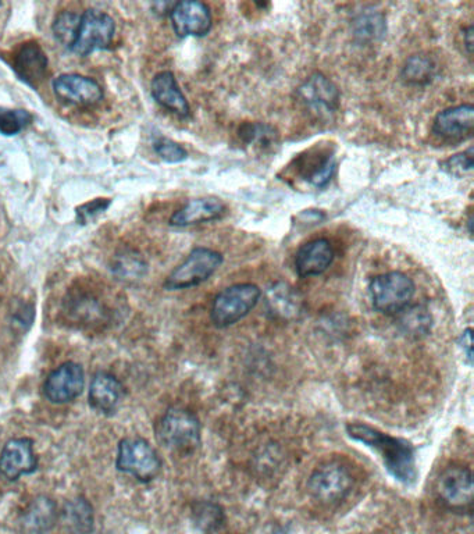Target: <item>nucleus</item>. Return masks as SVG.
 I'll return each mask as SVG.
<instances>
[{"label":"nucleus","mask_w":474,"mask_h":534,"mask_svg":"<svg viewBox=\"0 0 474 534\" xmlns=\"http://www.w3.org/2000/svg\"><path fill=\"white\" fill-rule=\"evenodd\" d=\"M354 487V476L340 462H327L310 475V496L322 504H335L345 500Z\"/></svg>","instance_id":"obj_8"},{"label":"nucleus","mask_w":474,"mask_h":534,"mask_svg":"<svg viewBox=\"0 0 474 534\" xmlns=\"http://www.w3.org/2000/svg\"><path fill=\"white\" fill-rule=\"evenodd\" d=\"M334 261L333 245L326 238H317L302 245L295 255L298 276L315 277L326 272Z\"/></svg>","instance_id":"obj_17"},{"label":"nucleus","mask_w":474,"mask_h":534,"mask_svg":"<svg viewBox=\"0 0 474 534\" xmlns=\"http://www.w3.org/2000/svg\"><path fill=\"white\" fill-rule=\"evenodd\" d=\"M226 213V205L219 198L192 199L183 208L171 216L170 224L174 227H190L220 219Z\"/></svg>","instance_id":"obj_21"},{"label":"nucleus","mask_w":474,"mask_h":534,"mask_svg":"<svg viewBox=\"0 0 474 534\" xmlns=\"http://www.w3.org/2000/svg\"><path fill=\"white\" fill-rule=\"evenodd\" d=\"M369 293L376 311L399 315L411 305L416 286L405 273L390 272L374 277L369 284Z\"/></svg>","instance_id":"obj_4"},{"label":"nucleus","mask_w":474,"mask_h":534,"mask_svg":"<svg viewBox=\"0 0 474 534\" xmlns=\"http://www.w3.org/2000/svg\"><path fill=\"white\" fill-rule=\"evenodd\" d=\"M335 169H337V162H335L333 155H327L326 158L315 163V167L306 174L305 180L317 188L326 187L333 178Z\"/></svg>","instance_id":"obj_32"},{"label":"nucleus","mask_w":474,"mask_h":534,"mask_svg":"<svg viewBox=\"0 0 474 534\" xmlns=\"http://www.w3.org/2000/svg\"><path fill=\"white\" fill-rule=\"evenodd\" d=\"M63 523L69 534H92L94 511L85 498L70 501L63 509Z\"/></svg>","instance_id":"obj_24"},{"label":"nucleus","mask_w":474,"mask_h":534,"mask_svg":"<svg viewBox=\"0 0 474 534\" xmlns=\"http://www.w3.org/2000/svg\"><path fill=\"white\" fill-rule=\"evenodd\" d=\"M472 329H466L463 331L461 336V347L463 354H465L466 359H468L469 363H472L473 361V340H472Z\"/></svg>","instance_id":"obj_37"},{"label":"nucleus","mask_w":474,"mask_h":534,"mask_svg":"<svg viewBox=\"0 0 474 534\" xmlns=\"http://www.w3.org/2000/svg\"><path fill=\"white\" fill-rule=\"evenodd\" d=\"M53 94L69 105L91 106L101 102L103 89L94 78L81 74H62L52 81Z\"/></svg>","instance_id":"obj_14"},{"label":"nucleus","mask_w":474,"mask_h":534,"mask_svg":"<svg viewBox=\"0 0 474 534\" xmlns=\"http://www.w3.org/2000/svg\"><path fill=\"white\" fill-rule=\"evenodd\" d=\"M0 6H2V3H0Z\"/></svg>","instance_id":"obj_40"},{"label":"nucleus","mask_w":474,"mask_h":534,"mask_svg":"<svg viewBox=\"0 0 474 534\" xmlns=\"http://www.w3.org/2000/svg\"><path fill=\"white\" fill-rule=\"evenodd\" d=\"M240 138L248 147L258 151H272L279 144V134L263 123H245L240 127Z\"/></svg>","instance_id":"obj_25"},{"label":"nucleus","mask_w":474,"mask_h":534,"mask_svg":"<svg viewBox=\"0 0 474 534\" xmlns=\"http://www.w3.org/2000/svg\"><path fill=\"white\" fill-rule=\"evenodd\" d=\"M38 469L34 452V441L21 437L7 441L0 452V476L9 482H16L21 476L31 475Z\"/></svg>","instance_id":"obj_13"},{"label":"nucleus","mask_w":474,"mask_h":534,"mask_svg":"<svg viewBox=\"0 0 474 534\" xmlns=\"http://www.w3.org/2000/svg\"><path fill=\"white\" fill-rule=\"evenodd\" d=\"M170 20L178 38H201L212 30V13L208 5L194 0L174 3L170 10Z\"/></svg>","instance_id":"obj_12"},{"label":"nucleus","mask_w":474,"mask_h":534,"mask_svg":"<svg viewBox=\"0 0 474 534\" xmlns=\"http://www.w3.org/2000/svg\"><path fill=\"white\" fill-rule=\"evenodd\" d=\"M120 472L131 475L141 483L152 482L162 469L158 452L144 439H124L119 444L116 461Z\"/></svg>","instance_id":"obj_7"},{"label":"nucleus","mask_w":474,"mask_h":534,"mask_svg":"<svg viewBox=\"0 0 474 534\" xmlns=\"http://www.w3.org/2000/svg\"><path fill=\"white\" fill-rule=\"evenodd\" d=\"M474 108L470 103L454 106L438 113L433 123V133L445 141H462L472 137Z\"/></svg>","instance_id":"obj_16"},{"label":"nucleus","mask_w":474,"mask_h":534,"mask_svg":"<svg viewBox=\"0 0 474 534\" xmlns=\"http://www.w3.org/2000/svg\"><path fill=\"white\" fill-rule=\"evenodd\" d=\"M196 522L205 530L216 529L223 521V512L219 505L205 503L196 509Z\"/></svg>","instance_id":"obj_34"},{"label":"nucleus","mask_w":474,"mask_h":534,"mask_svg":"<svg viewBox=\"0 0 474 534\" xmlns=\"http://www.w3.org/2000/svg\"><path fill=\"white\" fill-rule=\"evenodd\" d=\"M151 92L153 99L162 108L169 110V112L181 117V119L190 117V103L185 98L176 77L171 71H162V73L156 74L152 80Z\"/></svg>","instance_id":"obj_20"},{"label":"nucleus","mask_w":474,"mask_h":534,"mask_svg":"<svg viewBox=\"0 0 474 534\" xmlns=\"http://www.w3.org/2000/svg\"><path fill=\"white\" fill-rule=\"evenodd\" d=\"M48 56L37 42L21 46L13 59V70L23 83L37 88L48 73Z\"/></svg>","instance_id":"obj_19"},{"label":"nucleus","mask_w":474,"mask_h":534,"mask_svg":"<svg viewBox=\"0 0 474 534\" xmlns=\"http://www.w3.org/2000/svg\"><path fill=\"white\" fill-rule=\"evenodd\" d=\"M437 66L434 60L426 55H415L408 59L402 70V78L411 85H427L434 80Z\"/></svg>","instance_id":"obj_26"},{"label":"nucleus","mask_w":474,"mask_h":534,"mask_svg":"<svg viewBox=\"0 0 474 534\" xmlns=\"http://www.w3.org/2000/svg\"><path fill=\"white\" fill-rule=\"evenodd\" d=\"M348 436L358 443L379 452L390 475L402 484L415 483L418 477L415 448L406 440L395 439L366 423H349Z\"/></svg>","instance_id":"obj_1"},{"label":"nucleus","mask_w":474,"mask_h":534,"mask_svg":"<svg viewBox=\"0 0 474 534\" xmlns=\"http://www.w3.org/2000/svg\"><path fill=\"white\" fill-rule=\"evenodd\" d=\"M56 518V504L51 498L39 497L24 514V528L31 534H44L53 528Z\"/></svg>","instance_id":"obj_23"},{"label":"nucleus","mask_w":474,"mask_h":534,"mask_svg":"<svg viewBox=\"0 0 474 534\" xmlns=\"http://www.w3.org/2000/svg\"><path fill=\"white\" fill-rule=\"evenodd\" d=\"M223 256L209 248H195L167 277L169 291L187 290L205 283L222 266Z\"/></svg>","instance_id":"obj_6"},{"label":"nucleus","mask_w":474,"mask_h":534,"mask_svg":"<svg viewBox=\"0 0 474 534\" xmlns=\"http://www.w3.org/2000/svg\"><path fill=\"white\" fill-rule=\"evenodd\" d=\"M148 266L144 259L135 252H123L114 258L112 272L121 280H141L145 276Z\"/></svg>","instance_id":"obj_29"},{"label":"nucleus","mask_w":474,"mask_h":534,"mask_svg":"<svg viewBox=\"0 0 474 534\" xmlns=\"http://www.w3.org/2000/svg\"><path fill=\"white\" fill-rule=\"evenodd\" d=\"M387 26L386 19L379 12L359 14L354 21V34L361 42H376L384 37Z\"/></svg>","instance_id":"obj_27"},{"label":"nucleus","mask_w":474,"mask_h":534,"mask_svg":"<svg viewBox=\"0 0 474 534\" xmlns=\"http://www.w3.org/2000/svg\"><path fill=\"white\" fill-rule=\"evenodd\" d=\"M399 325L409 336H426L431 329L430 312L423 305H409L408 308L399 313Z\"/></svg>","instance_id":"obj_28"},{"label":"nucleus","mask_w":474,"mask_h":534,"mask_svg":"<svg viewBox=\"0 0 474 534\" xmlns=\"http://www.w3.org/2000/svg\"><path fill=\"white\" fill-rule=\"evenodd\" d=\"M156 439L167 450L190 454L201 444V423L187 409L171 408L156 426Z\"/></svg>","instance_id":"obj_2"},{"label":"nucleus","mask_w":474,"mask_h":534,"mask_svg":"<svg viewBox=\"0 0 474 534\" xmlns=\"http://www.w3.org/2000/svg\"><path fill=\"white\" fill-rule=\"evenodd\" d=\"M85 373L81 365L66 362L53 370L45 380L44 394L46 400L55 405L73 402L83 393Z\"/></svg>","instance_id":"obj_11"},{"label":"nucleus","mask_w":474,"mask_h":534,"mask_svg":"<svg viewBox=\"0 0 474 534\" xmlns=\"http://www.w3.org/2000/svg\"><path fill=\"white\" fill-rule=\"evenodd\" d=\"M78 24H80V14L62 12L53 23V35L60 44L70 49L76 39Z\"/></svg>","instance_id":"obj_31"},{"label":"nucleus","mask_w":474,"mask_h":534,"mask_svg":"<svg viewBox=\"0 0 474 534\" xmlns=\"http://www.w3.org/2000/svg\"><path fill=\"white\" fill-rule=\"evenodd\" d=\"M298 101L317 120L329 121L340 108V91L333 81L322 73L312 74L298 88Z\"/></svg>","instance_id":"obj_9"},{"label":"nucleus","mask_w":474,"mask_h":534,"mask_svg":"<svg viewBox=\"0 0 474 534\" xmlns=\"http://www.w3.org/2000/svg\"><path fill=\"white\" fill-rule=\"evenodd\" d=\"M156 155L160 159L165 160L166 163H181L188 158V153L177 142L167 140V138H160L153 145Z\"/></svg>","instance_id":"obj_33"},{"label":"nucleus","mask_w":474,"mask_h":534,"mask_svg":"<svg viewBox=\"0 0 474 534\" xmlns=\"http://www.w3.org/2000/svg\"><path fill=\"white\" fill-rule=\"evenodd\" d=\"M116 23L113 17L99 9L85 10L80 16L76 39L70 51L81 58L94 52L106 51L112 45Z\"/></svg>","instance_id":"obj_5"},{"label":"nucleus","mask_w":474,"mask_h":534,"mask_svg":"<svg viewBox=\"0 0 474 534\" xmlns=\"http://www.w3.org/2000/svg\"><path fill=\"white\" fill-rule=\"evenodd\" d=\"M124 398V387L113 375L96 373L89 387V405L102 415H113Z\"/></svg>","instance_id":"obj_18"},{"label":"nucleus","mask_w":474,"mask_h":534,"mask_svg":"<svg viewBox=\"0 0 474 534\" xmlns=\"http://www.w3.org/2000/svg\"><path fill=\"white\" fill-rule=\"evenodd\" d=\"M474 166L473 149L470 148L468 152L459 153V155L452 156L443 163L445 172L452 174V176L463 177L466 174L472 173Z\"/></svg>","instance_id":"obj_35"},{"label":"nucleus","mask_w":474,"mask_h":534,"mask_svg":"<svg viewBox=\"0 0 474 534\" xmlns=\"http://www.w3.org/2000/svg\"><path fill=\"white\" fill-rule=\"evenodd\" d=\"M272 534H288V529L279 528L277 530H274V532Z\"/></svg>","instance_id":"obj_39"},{"label":"nucleus","mask_w":474,"mask_h":534,"mask_svg":"<svg viewBox=\"0 0 474 534\" xmlns=\"http://www.w3.org/2000/svg\"><path fill=\"white\" fill-rule=\"evenodd\" d=\"M64 313L71 323L81 327H99L109 323V309L94 293L76 291L64 301Z\"/></svg>","instance_id":"obj_15"},{"label":"nucleus","mask_w":474,"mask_h":534,"mask_svg":"<svg viewBox=\"0 0 474 534\" xmlns=\"http://www.w3.org/2000/svg\"><path fill=\"white\" fill-rule=\"evenodd\" d=\"M463 41H465L466 48H468L469 55H472L473 51V27H469L463 34Z\"/></svg>","instance_id":"obj_38"},{"label":"nucleus","mask_w":474,"mask_h":534,"mask_svg":"<svg viewBox=\"0 0 474 534\" xmlns=\"http://www.w3.org/2000/svg\"><path fill=\"white\" fill-rule=\"evenodd\" d=\"M110 205H112L110 199H94V201L81 205L76 210L78 224L91 223L96 216L102 215L105 210H108Z\"/></svg>","instance_id":"obj_36"},{"label":"nucleus","mask_w":474,"mask_h":534,"mask_svg":"<svg viewBox=\"0 0 474 534\" xmlns=\"http://www.w3.org/2000/svg\"><path fill=\"white\" fill-rule=\"evenodd\" d=\"M262 291L251 283L234 284L216 295L210 309V318L219 329H226L240 322L255 309Z\"/></svg>","instance_id":"obj_3"},{"label":"nucleus","mask_w":474,"mask_h":534,"mask_svg":"<svg viewBox=\"0 0 474 534\" xmlns=\"http://www.w3.org/2000/svg\"><path fill=\"white\" fill-rule=\"evenodd\" d=\"M34 120L28 110L0 108V134L13 137L20 134Z\"/></svg>","instance_id":"obj_30"},{"label":"nucleus","mask_w":474,"mask_h":534,"mask_svg":"<svg viewBox=\"0 0 474 534\" xmlns=\"http://www.w3.org/2000/svg\"><path fill=\"white\" fill-rule=\"evenodd\" d=\"M436 493L451 511H466L472 508L474 487L472 471L466 466L452 465L438 476Z\"/></svg>","instance_id":"obj_10"},{"label":"nucleus","mask_w":474,"mask_h":534,"mask_svg":"<svg viewBox=\"0 0 474 534\" xmlns=\"http://www.w3.org/2000/svg\"><path fill=\"white\" fill-rule=\"evenodd\" d=\"M266 305L274 318L291 320L301 315L304 299L290 284L277 283L267 291Z\"/></svg>","instance_id":"obj_22"}]
</instances>
